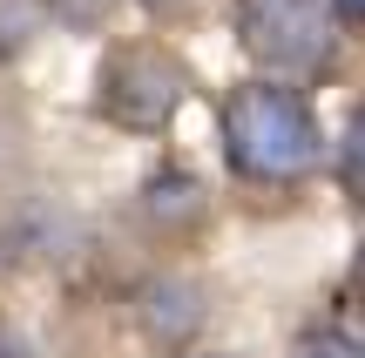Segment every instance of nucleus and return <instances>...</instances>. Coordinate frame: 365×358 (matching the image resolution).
<instances>
[{"instance_id": "f257e3e1", "label": "nucleus", "mask_w": 365, "mask_h": 358, "mask_svg": "<svg viewBox=\"0 0 365 358\" xmlns=\"http://www.w3.org/2000/svg\"><path fill=\"white\" fill-rule=\"evenodd\" d=\"M217 135H223V162L237 183L257 189H291L304 176L325 169V122H318L312 95L291 81H237L217 108Z\"/></svg>"}, {"instance_id": "f03ea898", "label": "nucleus", "mask_w": 365, "mask_h": 358, "mask_svg": "<svg viewBox=\"0 0 365 358\" xmlns=\"http://www.w3.org/2000/svg\"><path fill=\"white\" fill-rule=\"evenodd\" d=\"M237 48L264 68L271 81H325L339 68V21L325 0H237L230 7Z\"/></svg>"}, {"instance_id": "7ed1b4c3", "label": "nucleus", "mask_w": 365, "mask_h": 358, "mask_svg": "<svg viewBox=\"0 0 365 358\" xmlns=\"http://www.w3.org/2000/svg\"><path fill=\"white\" fill-rule=\"evenodd\" d=\"M190 95V68L163 41H115L95 75V108L129 135H163Z\"/></svg>"}, {"instance_id": "20e7f679", "label": "nucleus", "mask_w": 365, "mask_h": 358, "mask_svg": "<svg viewBox=\"0 0 365 358\" xmlns=\"http://www.w3.org/2000/svg\"><path fill=\"white\" fill-rule=\"evenodd\" d=\"M135 318H143V332L156 338V345H176L182 352L196 332H203V318H210V291L190 278V270H163V278L143 284Z\"/></svg>"}, {"instance_id": "39448f33", "label": "nucleus", "mask_w": 365, "mask_h": 358, "mask_svg": "<svg viewBox=\"0 0 365 358\" xmlns=\"http://www.w3.org/2000/svg\"><path fill=\"white\" fill-rule=\"evenodd\" d=\"M203 210H210V196H203V183H196L190 169H156L143 183V216L156 230H190V223H203Z\"/></svg>"}, {"instance_id": "423d86ee", "label": "nucleus", "mask_w": 365, "mask_h": 358, "mask_svg": "<svg viewBox=\"0 0 365 358\" xmlns=\"http://www.w3.org/2000/svg\"><path fill=\"white\" fill-rule=\"evenodd\" d=\"M325 156H331V176H339L345 203L365 210V95L345 108V129H339V142H331Z\"/></svg>"}, {"instance_id": "0eeeda50", "label": "nucleus", "mask_w": 365, "mask_h": 358, "mask_svg": "<svg viewBox=\"0 0 365 358\" xmlns=\"http://www.w3.org/2000/svg\"><path fill=\"white\" fill-rule=\"evenodd\" d=\"M284 358H365V338L345 332V325H312V332L291 338Z\"/></svg>"}, {"instance_id": "6e6552de", "label": "nucleus", "mask_w": 365, "mask_h": 358, "mask_svg": "<svg viewBox=\"0 0 365 358\" xmlns=\"http://www.w3.org/2000/svg\"><path fill=\"white\" fill-rule=\"evenodd\" d=\"M48 7V21H61L68 34H95V27H108V14L122 7V0H41Z\"/></svg>"}, {"instance_id": "1a4fd4ad", "label": "nucleus", "mask_w": 365, "mask_h": 358, "mask_svg": "<svg viewBox=\"0 0 365 358\" xmlns=\"http://www.w3.org/2000/svg\"><path fill=\"white\" fill-rule=\"evenodd\" d=\"M27 34H34V14H27L21 0H0V61H14V54L27 48Z\"/></svg>"}, {"instance_id": "9d476101", "label": "nucleus", "mask_w": 365, "mask_h": 358, "mask_svg": "<svg viewBox=\"0 0 365 358\" xmlns=\"http://www.w3.org/2000/svg\"><path fill=\"white\" fill-rule=\"evenodd\" d=\"M345 298H352V311L365 318V243L352 251V264H345Z\"/></svg>"}, {"instance_id": "9b49d317", "label": "nucleus", "mask_w": 365, "mask_h": 358, "mask_svg": "<svg viewBox=\"0 0 365 358\" xmlns=\"http://www.w3.org/2000/svg\"><path fill=\"white\" fill-rule=\"evenodd\" d=\"M0 358H34V338L21 325H7V318H0Z\"/></svg>"}, {"instance_id": "f8f14e48", "label": "nucleus", "mask_w": 365, "mask_h": 358, "mask_svg": "<svg viewBox=\"0 0 365 358\" xmlns=\"http://www.w3.org/2000/svg\"><path fill=\"white\" fill-rule=\"evenodd\" d=\"M331 7V21L345 27V34H365V0H325Z\"/></svg>"}, {"instance_id": "ddd939ff", "label": "nucleus", "mask_w": 365, "mask_h": 358, "mask_svg": "<svg viewBox=\"0 0 365 358\" xmlns=\"http://www.w3.org/2000/svg\"><path fill=\"white\" fill-rule=\"evenodd\" d=\"M135 7H143V14H156V21H176V14H190L196 0H135Z\"/></svg>"}, {"instance_id": "4468645a", "label": "nucleus", "mask_w": 365, "mask_h": 358, "mask_svg": "<svg viewBox=\"0 0 365 358\" xmlns=\"http://www.w3.org/2000/svg\"><path fill=\"white\" fill-rule=\"evenodd\" d=\"M182 358H230V352H190V345H182Z\"/></svg>"}]
</instances>
